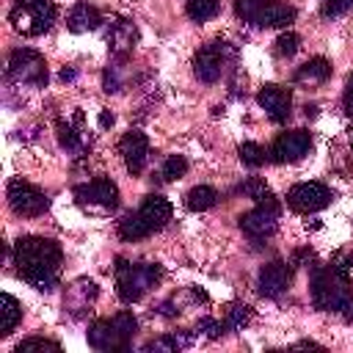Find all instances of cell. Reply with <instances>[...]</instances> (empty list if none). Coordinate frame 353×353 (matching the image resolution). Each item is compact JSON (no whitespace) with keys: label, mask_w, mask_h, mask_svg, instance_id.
I'll use <instances>...</instances> for the list:
<instances>
[{"label":"cell","mask_w":353,"mask_h":353,"mask_svg":"<svg viewBox=\"0 0 353 353\" xmlns=\"http://www.w3.org/2000/svg\"><path fill=\"white\" fill-rule=\"evenodd\" d=\"M61 245L50 237H19L14 245V265L22 281L36 290H52L61 276Z\"/></svg>","instance_id":"1"},{"label":"cell","mask_w":353,"mask_h":353,"mask_svg":"<svg viewBox=\"0 0 353 353\" xmlns=\"http://www.w3.org/2000/svg\"><path fill=\"white\" fill-rule=\"evenodd\" d=\"M312 303L320 312H345L353 317V292L347 284V273L336 265H323L312 270Z\"/></svg>","instance_id":"2"},{"label":"cell","mask_w":353,"mask_h":353,"mask_svg":"<svg viewBox=\"0 0 353 353\" xmlns=\"http://www.w3.org/2000/svg\"><path fill=\"white\" fill-rule=\"evenodd\" d=\"M135 328H138V320L132 317V312H119L113 317L94 320L85 331V339L94 350H127Z\"/></svg>","instance_id":"3"},{"label":"cell","mask_w":353,"mask_h":353,"mask_svg":"<svg viewBox=\"0 0 353 353\" xmlns=\"http://www.w3.org/2000/svg\"><path fill=\"white\" fill-rule=\"evenodd\" d=\"M163 270L154 262H127V259H116V292L124 303H135L141 301L157 281H160Z\"/></svg>","instance_id":"4"},{"label":"cell","mask_w":353,"mask_h":353,"mask_svg":"<svg viewBox=\"0 0 353 353\" xmlns=\"http://www.w3.org/2000/svg\"><path fill=\"white\" fill-rule=\"evenodd\" d=\"M8 19L19 36H41L55 22V3L52 0H17Z\"/></svg>","instance_id":"5"},{"label":"cell","mask_w":353,"mask_h":353,"mask_svg":"<svg viewBox=\"0 0 353 353\" xmlns=\"http://www.w3.org/2000/svg\"><path fill=\"white\" fill-rule=\"evenodd\" d=\"M234 11L256 28H284L295 19V8L281 0H234Z\"/></svg>","instance_id":"6"},{"label":"cell","mask_w":353,"mask_h":353,"mask_svg":"<svg viewBox=\"0 0 353 353\" xmlns=\"http://www.w3.org/2000/svg\"><path fill=\"white\" fill-rule=\"evenodd\" d=\"M8 77L19 85H44L47 83V61L41 52L30 47H19L8 55Z\"/></svg>","instance_id":"7"},{"label":"cell","mask_w":353,"mask_h":353,"mask_svg":"<svg viewBox=\"0 0 353 353\" xmlns=\"http://www.w3.org/2000/svg\"><path fill=\"white\" fill-rule=\"evenodd\" d=\"M232 47L226 44V41H207L199 52H196V58H193V72H196V77L201 80V83H215V80H221L223 77V72H226V66H229V61H232Z\"/></svg>","instance_id":"8"},{"label":"cell","mask_w":353,"mask_h":353,"mask_svg":"<svg viewBox=\"0 0 353 353\" xmlns=\"http://www.w3.org/2000/svg\"><path fill=\"white\" fill-rule=\"evenodd\" d=\"M74 199L80 207L85 210H97V212H113L119 207V188L113 179L108 176H97L91 182H83L74 188Z\"/></svg>","instance_id":"9"},{"label":"cell","mask_w":353,"mask_h":353,"mask_svg":"<svg viewBox=\"0 0 353 353\" xmlns=\"http://www.w3.org/2000/svg\"><path fill=\"white\" fill-rule=\"evenodd\" d=\"M331 199H334V190L323 182H298L287 190L290 210H295L301 215H309V212H317V210L328 207Z\"/></svg>","instance_id":"10"},{"label":"cell","mask_w":353,"mask_h":353,"mask_svg":"<svg viewBox=\"0 0 353 353\" xmlns=\"http://www.w3.org/2000/svg\"><path fill=\"white\" fill-rule=\"evenodd\" d=\"M8 204L17 215H25V218H36L41 212H47L50 207V199L44 190H39L36 185L25 182V179H11L8 182Z\"/></svg>","instance_id":"11"},{"label":"cell","mask_w":353,"mask_h":353,"mask_svg":"<svg viewBox=\"0 0 353 353\" xmlns=\"http://www.w3.org/2000/svg\"><path fill=\"white\" fill-rule=\"evenodd\" d=\"M279 226V201H265V204H256L254 210H248L245 215H240V229L254 237V240H262V237H270Z\"/></svg>","instance_id":"12"},{"label":"cell","mask_w":353,"mask_h":353,"mask_svg":"<svg viewBox=\"0 0 353 353\" xmlns=\"http://www.w3.org/2000/svg\"><path fill=\"white\" fill-rule=\"evenodd\" d=\"M312 149V135L309 130H290V132H281L273 146H270V160L273 163H295L301 160L303 154H309Z\"/></svg>","instance_id":"13"},{"label":"cell","mask_w":353,"mask_h":353,"mask_svg":"<svg viewBox=\"0 0 353 353\" xmlns=\"http://www.w3.org/2000/svg\"><path fill=\"white\" fill-rule=\"evenodd\" d=\"M256 102H259V108L268 113V119L276 121V124L287 121L290 113H292V94H290V88L276 85V83L262 85L259 94H256Z\"/></svg>","instance_id":"14"},{"label":"cell","mask_w":353,"mask_h":353,"mask_svg":"<svg viewBox=\"0 0 353 353\" xmlns=\"http://www.w3.org/2000/svg\"><path fill=\"white\" fill-rule=\"evenodd\" d=\"M119 154L130 174H141L149 160V138L141 130H127L119 141Z\"/></svg>","instance_id":"15"},{"label":"cell","mask_w":353,"mask_h":353,"mask_svg":"<svg viewBox=\"0 0 353 353\" xmlns=\"http://www.w3.org/2000/svg\"><path fill=\"white\" fill-rule=\"evenodd\" d=\"M292 281V270L287 262L276 259V262H268L262 270H259V279H256V287H259V295L265 298H279Z\"/></svg>","instance_id":"16"},{"label":"cell","mask_w":353,"mask_h":353,"mask_svg":"<svg viewBox=\"0 0 353 353\" xmlns=\"http://www.w3.org/2000/svg\"><path fill=\"white\" fill-rule=\"evenodd\" d=\"M135 212H138V218L143 221V226H146L149 234H152V232L163 229V226L171 221V212H174V210H171V201H168V199L152 193V196H146V199L141 201V207H138Z\"/></svg>","instance_id":"17"},{"label":"cell","mask_w":353,"mask_h":353,"mask_svg":"<svg viewBox=\"0 0 353 353\" xmlns=\"http://www.w3.org/2000/svg\"><path fill=\"white\" fill-rule=\"evenodd\" d=\"M94 301H97V284H94L91 279H77V281H72V284L66 287L63 306H66L74 317H80Z\"/></svg>","instance_id":"18"},{"label":"cell","mask_w":353,"mask_h":353,"mask_svg":"<svg viewBox=\"0 0 353 353\" xmlns=\"http://www.w3.org/2000/svg\"><path fill=\"white\" fill-rule=\"evenodd\" d=\"M135 41H138V30H135L132 22H127V19H113V22H110L108 44H110V50H113L116 55H127V52H132Z\"/></svg>","instance_id":"19"},{"label":"cell","mask_w":353,"mask_h":353,"mask_svg":"<svg viewBox=\"0 0 353 353\" xmlns=\"http://www.w3.org/2000/svg\"><path fill=\"white\" fill-rule=\"evenodd\" d=\"M99 25H102V14L94 6H88V3L72 6L69 17H66V28L72 33H88V30H97Z\"/></svg>","instance_id":"20"},{"label":"cell","mask_w":353,"mask_h":353,"mask_svg":"<svg viewBox=\"0 0 353 353\" xmlns=\"http://www.w3.org/2000/svg\"><path fill=\"white\" fill-rule=\"evenodd\" d=\"M19 320H22V303L14 295L3 292L0 295V334L8 336L19 325Z\"/></svg>","instance_id":"21"},{"label":"cell","mask_w":353,"mask_h":353,"mask_svg":"<svg viewBox=\"0 0 353 353\" xmlns=\"http://www.w3.org/2000/svg\"><path fill=\"white\" fill-rule=\"evenodd\" d=\"M328 77H331V61H325L320 55L312 58V61H306L295 72V83H325Z\"/></svg>","instance_id":"22"},{"label":"cell","mask_w":353,"mask_h":353,"mask_svg":"<svg viewBox=\"0 0 353 353\" xmlns=\"http://www.w3.org/2000/svg\"><path fill=\"white\" fill-rule=\"evenodd\" d=\"M215 201H218V193H215L210 185H196V188H190L188 196H185V207L193 210V212H204V210L215 207Z\"/></svg>","instance_id":"23"},{"label":"cell","mask_w":353,"mask_h":353,"mask_svg":"<svg viewBox=\"0 0 353 353\" xmlns=\"http://www.w3.org/2000/svg\"><path fill=\"white\" fill-rule=\"evenodd\" d=\"M218 8H221L218 0H185V11H188V17H190L193 22H207V19H212V17L218 14Z\"/></svg>","instance_id":"24"},{"label":"cell","mask_w":353,"mask_h":353,"mask_svg":"<svg viewBox=\"0 0 353 353\" xmlns=\"http://www.w3.org/2000/svg\"><path fill=\"white\" fill-rule=\"evenodd\" d=\"M119 237L121 240H141V237H149V229L143 226L138 212H130V215H124L119 221Z\"/></svg>","instance_id":"25"},{"label":"cell","mask_w":353,"mask_h":353,"mask_svg":"<svg viewBox=\"0 0 353 353\" xmlns=\"http://www.w3.org/2000/svg\"><path fill=\"white\" fill-rule=\"evenodd\" d=\"M188 345H190V336H185V334H165V336H160V339L146 342L143 350H146V353H152V350H168V353H174V350H182V347H188Z\"/></svg>","instance_id":"26"},{"label":"cell","mask_w":353,"mask_h":353,"mask_svg":"<svg viewBox=\"0 0 353 353\" xmlns=\"http://www.w3.org/2000/svg\"><path fill=\"white\" fill-rule=\"evenodd\" d=\"M240 193H245L248 199H254L256 204H265V201H276L273 199V190L265 185V179H259V176H251V179H245L243 185H240Z\"/></svg>","instance_id":"27"},{"label":"cell","mask_w":353,"mask_h":353,"mask_svg":"<svg viewBox=\"0 0 353 353\" xmlns=\"http://www.w3.org/2000/svg\"><path fill=\"white\" fill-rule=\"evenodd\" d=\"M240 160L248 165V168H259L265 160H270V154H268V149L265 146H259V143H254V141H245V143H240Z\"/></svg>","instance_id":"28"},{"label":"cell","mask_w":353,"mask_h":353,"mask_svg":"<svg viewBox=\"0 0 353 353\" xmlns=\"http://www.w3.org/2000/svg\"><path fill=\"white\" fill-rule=\"evenodd\" d=\"M14 353H61V345L52 339H41V336H30L25 342H19L14 347Z\"/></svg>","instance_id":"29"},{"label":"cell","mask_w":353,"mask_h":353,"mask_svg":"<svg viewBox=\"0 0 353 353\" xmlns=\"http://www.w3.org/2000/svg\"><path fill=\"white\" fill-rule=\"evenodd\" d=\"M58 141H61V146H63L66 152H72V154H77V152L83 149V141H80L77 130H74L69 121H58Z\"/></svg>","instance_id":"30"},{"label":"cell","mask_w":353,"mask_h":353,"mask_svg":"<svg viewBox=\"0 0 353 353\" xmlns=\"http://www.w3.org/2000/svg\"><path fill=\"white\" fill-rule=\"evenodd\" d=\"M248 320H251V309H248L245 303H232V306L226 309V317H223L226 328H232V331L243 328V325H245Z\"/></svg>","instance_id":"31"},{"label":"cell","mask_w":353,"mask_h":353,"mask_svg":"<svg viewBox=\"0 0 353 353\" xmlns=\"http://www.w3.org/2000/svg\"><path fill=\"white\" fill-rule=\"evenodd\" d=\"M185 171H188V160H185L182 154H171V157L163 163V168H160V176H163L165 182H174V179H179Z\"/></svg>","instance_id":"32"},{"label":"cell","mask_w":353,"mask_h":353,"mask_svg":"<svg viewBox=\"0 0 353 353\" xmlns=\"http://www.w3.org/2000/svg\"><path fill=\"white\" fill-rule=\"evenodd\" d=\"M298 50H301V36H298V33L287 30V33H281V36L276 39V55H281V58H292Z\"/></svg>","instance_id":"33"},{"label":"cell","mask_w":353,"mask_h":353,"mask_svg":"<svg viewBox=\"0 0 353 353\" xmlns=\"http://www.w3.org/2000/svg\"><path fill=\"white\" fill-rule=\"evenodd\" d=\"M199 331H204L210 339H218L221 334H226V323L212 320V317H201V320H199Z\"/></svg>","instance_id":"34"},{"label":"cell","mask_w":353,"mask_h":353,"mask_svg":"<svg viewBox=\"0 0 353 353\" xmlns=\"http://www.w3.org/2000/svg\"><path fill=\"white\" fill-rule=\"evenodd\" d=\"M353 8V0H323V17H342Z\"/></svg>","instance_id":"35"},{"label":"cell","mask_w":353,"mask_h":353,"mask_svg":"<svg viewBox=\"0 0 353 353\" xmlns=\"http://www.w3.org/2000/svg\"><path fill=\"white\" fill-rule=\"evenodd\" d=\"M342 110L347 119H353V72L345 80V94H342Z\"/></svg>","instance_id":"36"},{"label":"cell","mask_w":353,"mask_h":353,"mask_svg":"<svg viewBox=\"0 0 353 353\" xmlns=\"http://www.w3.org/2000/svg\"><path fill=\"white\" fill-rule=\"evenodd\" d=\"M61 80H74V69H63L61 72Z\"/></svg>","instance_id":"37"},{"label":"cell","mask_w":353,"mask_h":353,"mask_svg":"<svg viewBox=\"0 0 353 353\" xmlns=\"http://www.w3.org/2000/svg\"><path fill=\"white\" fill-rule=\"evenodd\" d=\"M99 124H102V127H108V124H113V116H110V113H102V119H99Z\"/></svg>","instance_id":"38"}]
</instances>
